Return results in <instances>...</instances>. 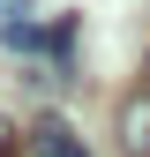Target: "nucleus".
I'll use <instances>...</instances> for the list:
<instances>
[{"mask_svg":"<svg viewBox=\"0 0 150 157\" xmlns=\"http://www.w3.org/2000/svg\"><path fill=\"white\" fill-rule=\"evenodd\" d=\"M0 157H15V127L8 120H0Z\"/></svg>","mask_w":150,"mask_h":157,"instance_id":"39448f33","label":"nucleus"},{"mask_svg":"<svg viewBox=\"0 0 150 157\" xmlns=\"http://www.w3.org/2000/svg\"><path fill=\"white\" fill-rule=\"evenodd\" d=\"M8 45H15V52H38V45H53V37L38 30V23H8Z\"/></svg>","mask_w":150,"mask_h":157,"instance_id":"7ed1b4c3","label":"nucleus"},{"mask_svg":"<svg viewBox=\"0 0 150 157\" xmlns=\"http://www.w3.org/2000/svg\"><path fill=\"white\" fill-rule=\"evenodd\" d=\"M120 142H128V157H150V90H135L120 105Z\"/></svg>","mask_w":150,"mask_h":157,"instance_id":"f257e3e1","label":"nucleus"},{"mask_svg":"<svg viewBox=\"0 0 150 157\" xmlns=\"http://www.w3.org/2000/svg\"><path fill=\"white\" fill-rule=\"evenodd\" d=\"M30 142H38V157H90L83 142H75V127H68V120H53V112L30 127Z\"/></svg>","mask_w":150,"mask_h":157,"instance_id":"f03ea898","label":"nucleus"},{"mask_svg":"<svg viewBox=\"0 0 150 157\" xmlns=\"http://www.w3.org/2000/svg\"><path fill=\"white\" fill-rule=\"evenodd\" d=\"M23 8L30 0H0V23H23Z\"/></svg>","mask_w":150,"mask_h":157,"instance_id":"20e7f679","label":"nucleus"}]
</instances>
